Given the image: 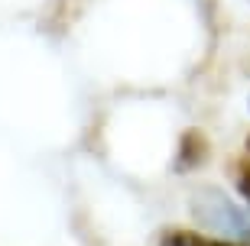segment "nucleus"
<instances>
[{"label":"nucleus","mask_w":250,"mask_h":246,"mask_svg":"<svg viewBox=\"0 0 250 246\" xmlns=\"http://www.w3.org/2000/svg\"><path fill=\"white\" fill-rule=\"evenodd\" d=\"M192 217L205 227H211L214 233H221L224 240H247L250 237V220L241 214V208L234 204L228 194L218 188H195L192 194Z\"/></svg>","instance_id":"f257e3e1"},{"label":"nucleus","mask_w":250,"mask_h":246,"mask_svg":"<svg viewBox=\"0 0 250 246\" xmlns=\"http://www.w3.org/2000/svg\"><path fill=\"white\" fill-rule=\"evenodd\" d=\"M208 155V139H205L202 130H186L182 139H179V159H176V169L179 172H188L195 165L205 162Z\"/></svg>","instance_id":"f03ea898"},{"label":"nucleus","mask_w":250,"mask_h":246,"mask_svg":"<svg viewBox=\"0 0 250 246\" xmlns=\"http://www.w3.org/2000/svg\"><path fill=\"white\" fill-rule=\"evenodd\" d=\"M163 246H244V243L205 237V233H195V230H169L166 237H163Z\"/></svg>","instance_id":"7ed1b4c3"},{"label":"nucleus","mask_w":250,"mask_h":246,"mask_svg":"<svg viewBox=\"0 0 250 246\" xmlns=\"http://www.w3.org/2000/svg\"><path fill=\"white\" fill-rule=\"evenodd\" d=\"M231 178H234V188H237V194L250 201V159H241V162L231 165Z\"/></svg>","instance_id":"20e7f679"},{"label":"nucleus","mask_w":250,"mask_h":246,"mask_svg":"<svg viewBox=\"0 0 250 246\" xmlns=\"http://www.w3.org/2000/svg\"><path fill=\"white\" fill-rule=\"evenodd\" d=\"M247 152H250V136H247Z\"/></svg>","instance_id":"39448f33"}]
</instances>
